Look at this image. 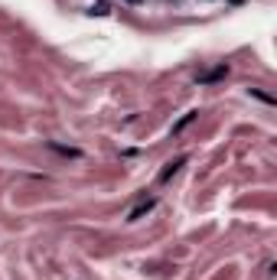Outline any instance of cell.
I'll return each instance as SVG.
<instances>
[{"label": "cell", "instance_id": "obj_3", "mask_svg": "<svg viewBox=\"0 0 277 280\" xmlns=\"http://www.w3.org/2000/svg\"><path fill=\"white\" fill-rule=\"evenodd\" d=\"M192 121H196V111H189V114L183 117L180 124H176V127H173V134H180V131H183V127H186V124H192Z\"/></svg>", "mask_w": 277, "mask_h": 280}, {"label": "cell", "instance_id": "obj_1", "mask_svg": "<svg viewBox=\"0 0 277 280\" xmlns=\"http://www.w3.org/2000/svg\"><path fill=\"white\" fill-rule=\"evenodd\" d=\"M183 163H186V156H180V160H173V163H166V170H163V173H160V176H157V179H160V183H166V179L173 176V173H176V170H180V166H183Z\"/></svg>", "mask_w": 277, "mask_h": 280}, {"label": "cell", "instance_id": "obj_2", "mask_svg": "<svg viewBox=\"0 0 277 280\" xmlns=\"http://www.w3.org/2000/svg\"><path fill=\"white\" fill-rule=\"evenodd\" d=\"M153 205H157V202H153V199H147V202H140V205H137L134 212H131V215H127V222H137V218H140V215H147V212H150Z\"/></svg>", "mask_w": 277, "mask_h": 280}, {"label": "cell", "instance_id": "obj_4", "mask_svg": "<svg viewBox=\"0 0 277 280\" xmlns=\"http://www.w3.org/2000/svg\"><path fill=\"white\" fill-rule=\"evenodd\" d=\"M127 3H140V0H127Z\"/></svg>", "mask_w": 277, "mask_h": 280}]
</instances>
